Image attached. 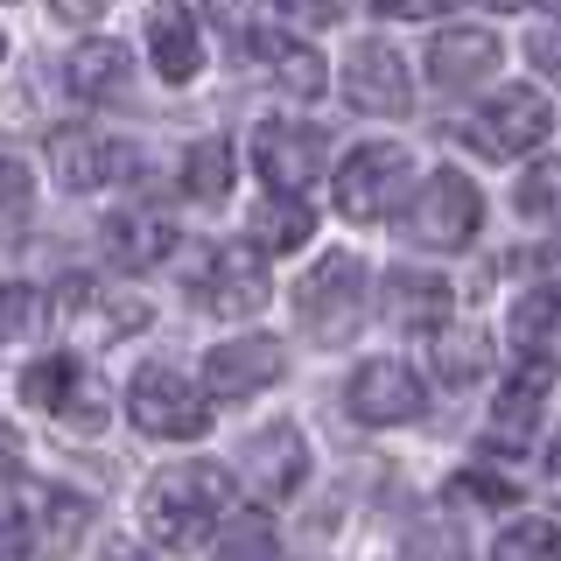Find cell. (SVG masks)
Here are the masks:
<instances>
[{
  "label": "cell",
  "mask_w": 561,
  "mask_h": 561,
  "mask_svg": "<svg viewBox=\"0 0 561 561\" xmlns=\"http://www.w3.org/2000/svg\"><path fill=\"white\" fill-rule=\"evenodd\" d=\"M408 561H463V548H456V534H443V526H428V534L408 548Z\"/></svg>",
  "instance_id": "d6a6232c"
},
{
  "label": "cell",
  "mask_w": 561,
  "mask_h": 561,
  "mask_svg": "<svg viewBox=\"0 0 561 561\" xmlns=\"http://www.w3.org/2000/svg\"><path fill=\"white\" fill-rule=\"evenodd\" d=\"M49 8H57L64 22H92V14L105 8V0H49Z\"/></svg>",
  "instance_id": "8d00e7d4"
},
{
  "label": "cell",
  "mask_w": 561,
  "mask_h": 561,
  "mask_svg": "<svg viewBox=\"0 0 561 561\" xmlns=\"http://www.w3.org/2000/svg\"><path fill=\"white\" fill-rule=\"evenodd\" d=\"M64 84H70V99H84V105L119 99L127 92V49L119 43H78L70 64H64Z\"/></svg>",
  "instance_id": "d6986e66"
},
{
  "label": "cell",
  "mask_w": 561,
  "mask_h": 561,
  "mask_svg": "<svg viewBox=\"0 0 561 561\" xmlns=\"http://www.w3.org/2000/svg\"><path fill=\"white\" fill-rule=\"evenodd\" d=\"M513 344H526V351L561 344V288H540L513 309Z\"/></svg>",
  "instance_id": "603a6c76"
},
{
  "label": "cell",
  "mask_w": 561,
  "mask_h": 561,
  "mask_svg": "<svg viewBox=\"0 0 561 561\" xmlns=\"http://www.w3.org/2000/svg\"><path fill=\"white\" fill-rule=\"evenodd\" d=\"M288 22H302V28H323V22H337V0H274Z\"/></svg>",
  "instance_id": "836d02e7"
},
{
  "label": "cell",
  "mask_w": 561,
  "mask_h": 561,
  "mask_svg": "<svg viewBox=\"0 0 561 561\" xmlns=\"http://www.w3.org/2000/svg\"><path fill=\"white\" fill-rule=\"evenodd\" d=\"M491 64H499V35H491V28H443L435 49H428V78L443 84V92H470V84H484Z\"/></svg>",
  "instance_id": "9a60e30c"
},
{
  "label": "cell",
  "mask_w": 561,
  "mask_h": 561,
  "mask_svg": "<svg viewBox=\"0 0 561 561\" xmlns=\"http://www.w3.org/2000/svg\"><path fill=\"white\" fill-rule=\"evenodd\" d=\"M302 239H309L302 197H295V190H274V197L253 210V245H260V253H295Z\"/></svg>",
  "instance_id": "44dd1931"
},
{
  "label": "cell",
  "mask_w": 561,
  "mask_h": 561,
  "mask_svg": "<svg viewBox=\"0 0 561 561\" xmlns=\"http://www.w3.org/2000/svg\"><path fill=\"white\" fill-rule=\"evenodd\" d=\"M548 491H554V505H561V435H554V449H548Z\"/></svg>",
  "instance_id": "ab89813d"
},
{
  "label": "cell",
  "mask_w": 561,
  "mask_h": 561,
  "mask_svg": "<svg viewBox=\"0 0 561 561\" xmlns=\"http://www.w3.org/2000/svg\"><path fill=\"white\" fill-rule=\"evenodd\" d=\"M169 245H175V225L162 210H119L105 225V260L113 267H154V260H169Z\"/></svg>",
  "instance_id": "e0dca14e"
},
{
  "label": "cell",
  "mask_w": 561,
  "mask_h": 561,
  "mask_svg": "<svg viewBox=\"0 0 561 561\" xmlns=\"http://www.w3.org/2000/svg\"><path fill=\"white\" fill-rule=\"evenodd\" d=\"M197 295H204V309H218V316L267 309V260H260V245H218L197 274Z\"/></svg>",
  "instance_id": "8fae6325"
},
{
  "label": "cell",
  "mask_w": 561,
  "mask_h": 561,
  "mask_svg": "<svg viewBox=\"0 0 561 561\" xmlns=\"http://www.w3.org/2000/svg\"><path fill=\"white\" fill-rule=\"evenodd\" d=\"M554 127V113H548V99L534 92V84H505L499 99H484L478 105V119H470V140H478L484 154H526V148H540Z\"/></svg>",
  "instance_id": "8992f818"
},
{
  "label": "cell",
  "mask_w": 561,
  "mask_h": 561,
  "mask_svg": "<svg viewBox=\"0 0 561 561\" xmlns=\"http://www.w3.org/2000/svg\"><path fill=\"white\" fill-rule=\"evenodd\" d=\"M105 561H148V554H134V548H119V554H105Z\"/></svg>",
  "instance_id": "60d3db41"
},
{
  "label": "cell",
  "mask_w": 561,
  "mask_h": 561,
  "mask_svg": "<svg viewBox=\"0 0 561 561\" xmlns=\"http://www.w3.org/2000/svg\"><path fill=\"white\" fill-rule=\"evenodd\" d=\"M218 561H280L274 526H267V519H245V526H232V534H225V548H218Z\"/></svg>",
  "instance_id": "f546056e"
},
{
  "label": "cell",
  "mask_w": 561,
  "mask_h": 561,
  "mask_svg": "<svg viewBox=\"0 0 561 561\" xmlns=\"http://www.w3.org/2000/svg\"><path fill=\"white\" fill-rule=\"evenodd\" d=\"M449 0H379V14H393V22H428V14H443Z\"/></svg>",
  "instance_id": "e575fe53"
},
{
  "label": "cell",
  "mask_w": 561,
  "mask_h": 561,
  "mask_svg": "<svg viewBox=\"0 0 561 561\" xmlns=\"http://www.w3.org/2000/svg\"><path fill=\"white\" fill-rule=\"evenodd\" d=\"M302 470H309V449H302V435L280 421V428H260L253 443H245V456H239V478H245V491H253L260 505H280L295 484H302Z\"/></svg>",
  "instance_id": "7c38bea8"
},
{
  "label": "cell",
  "mask_w": 561,
  "mask_h": 561,
  "mask_svg": "<svg viewBox=\"0 0 561 561\" xmlns=\"http://www.w3.org/2000/svg\"><path fill=\"white\" fill-rule=\"evenodd\" d=\"M526 57L540 64V78H554V84H561V22H548V28L526 35Z\"/></svg>",
  "instance_id": "4dcf8cb0"
},
{
  "label": "cell",
  "mask_w": 561,
  "mask_h": 561,
  "mask_svg": "<svg viewBox=\"0 0 561 561\" xmlns=\"http://www.w3.org/2000/svg\"><path fill=\"white\" fill-rule=\"evenodd\" d=\"M35 505H43V540L64 554L70 540L84 534V499H70V491H35Z\"/></svg>",
  "instance_id": "83f0119b"
},
{
  "label": "cell",
  "mask_w": 561,
  "mask_h": 561,
  "mask_svg": "<svg viewBox=\"0 0 561 561\" xmlns=\"http://www.w3.org/2000/svg\"><path fill=\"white\" fill-rule=\"evenodd\" d=\"M344 400H351V414L365 421V428H408V421H421V379L408 373L400 358H373V365H358L344 386Z\"/></svg>",
  "instance_id": "ba28073f"
},
{
  "label": "cell",
  "mask_w": 561,
  "mask_h": 561,
  "mask_svg": "<svg viewBox=\"0 0 561 561\" xmlns=\"http://www.w3.org/2000/svg\"><path fill=\"white\" fill-rule=\"evenodd\" d=\"M295 309H302V330H309V337L344 344L351 330H358V316H365V267L351 253L316 260L309 280L295 288Z\"/></svg>",
  "instance_id": "3957f363"
},
{
  "label": "cell",
  "mask_w": 561,
  "mask_h": 561,
  "mask_svg": "<svg viewBox=\"0 0 561 561\" xmlns=\"http://www.w3.org/2000/svg\"><path fill=\"white\" fill-rule=\"evenodd\" d=\"M49 162H57L64 190H105V183H134L140 154L127 148V140H113V134L78 127V134H57V140H49Z\"/></svg>",
  "instance_id": "30bf717a"
},
{
  "label": "cell",
  "mask_w": 561,
  "mask_h": 561,
  "mask_svg": "<svg viewBox=\"0 0 561 561\" xmlns=\"http://www.w3.org/2000/svg\"><path fill=\"white\" fill-rule=\"evenodd\" d=\"M204 379H210V393H218V400H245V393H260V386L280 379V344L274 337L218 344V351H210V365H204Z\"/></svg>",
  "instance_id": "5bb4252c"
},
{
  "label": "cell",
  "mask_w": 561,
  "mask_h": 561,
  "mask_svg": "<svg viewBox=\"0 0 561 561\" xmlns=\"http://www.w3.org/2000/svg\"><path fill=\"white\" fill-rule=\"evenodd\" d=\"M534 274H540V280H554V288H561V245H548V253L534 260Z\"/></svg>",
  "instance_id": "f35d334b"
},
{
  "label": "cell",
  "mask_w": 561,
  "mask_h": 561,
  "mask_svg": "<svg viewBox=\"0 0 561 561\" xmlns=\"http://www.w3.org/2000/svg\"><path fill=\"white\" fill-rule=\"evenodd\" d=\"M127 414L140 435H162V443H190V435L210 428V400L175 365H140L127 386Z\"/></svg>",
  "instance_id": "7a4b0ae2"
},
{
  "label": "cell",
  "mask_w": 561,
  "mask_h": 561,
  "mask_svg": "<svg viewBox=\"0 0 561 561\" xmlns=\"http://www.w3.org/2000/svg\"><path fill=\"white\" fill-rule=\"evenodd\" d=\"M484 365H491V337H484V330H456V337L435 344V373H443L449 386H470Z\"/></svg>",
  "instance_id": "4316f807"
},
{
  "label": "cell",
  "mask_w": 561,
  "mask_h": 561,
  "mask_svg": "<svg viewBox=\"0 0 561 561\" xmlns=\"http://www.w3.org/2000/svg\"><path fill=\"white\" fill-rule=\"evenodd\" d=\"M456 491H470V499H484V505H513L519 491H526V478H519V463H505V456H478V463L456 478Z\"/></svg>",
  "instance_id": "484cf974"
},
{
  "label": "cell",
  "mask_w": 561,
  "mask_h": 561,
  "mask_svg": "<svg viewBox=\"0 0 561 561\" xmlns=\"http://www.w3.org/2000/svg\"><path fill=\"white\" fill-rule=\"evenodd\" d=\"M210 14H218V28H232V35H245V0H210Z\"/></svg>",
  "instance_id": "d590c367"
},
{
  "label": "cell",
  "mask_w": 561,
  "mask_h": 561,
  "mask_svg": "<svg viewBox=\"0 0 561 561\" xmlns=\"http://www.w3.org/2000/svg\"><path fill=\"white\" fill-rule=\"evenodd\" d=\"M267 64H274V78L288 84L295 99H316L323 92V57H316V49H302V43H280V35H267Z\"/></svg>",
  "instance_id": "d4e9b609"
},
{
  "label": "cell",
  "mask_w": 561,
  "mask_h": 561,
  "mask_svg": "<svg viewBox=\"0 0 561 561\" xmlns=\"http://www.w3.org/2000/svg\"><path fill=\"white\" fill-rule=\"evenodd\" d=\"M22 225H28V169L8 162V239H22Z\"/></svg>",
  "instance_id": "1f68e13d"
},
{
  "label": "cell",
  "mask_w": 561,
  "mask_h": 561,
  "mask_svg": "<svg viewBox=\"0 0 561 561\" xmlns=\"http://www.w3.org/2000/svg\"><path fill=\"white\" fill-rule=\"evenodd\" d=\"M148 49H154V70H162L169 84H190L204 64L197 49V14L183 8V0H154L148 8Z\"/></svg>",
  "instance_id": "2e32d148"
},
{
  "label": "cell",
  "mask_w": 561,
  "mask_h": 561,
  "mask_svg": "<svg viewBox=\"0 0 561 561\" xmlns=\"http://www.w3.org/2000/svg\"><path fill=\"white\" fill-rule=\"evenodd\" d=\"M491 561H561V526L554 519H513L499 534Z\"/></svg>",
  "instance_id": "cb8c5ba5"
},
{
  "label": "cell",
  "mask_w": 561,
  "mask_h": 561,
  "mask_svg": "<svg viewBox=\"0 0 561 561\" xmlns=\"http://www.w3.org/2000/svg\"><path fill=\"white\" fill-rule=\"evenodd\" d=\"M253 154H260V175H267V190H302L323 175V140H316L309 127H288V119H267L253 140Z\"/></svg>",
  "instance_id": "4fadbf2b"
},
{
  "label": "cell",
  "mask_w": 561,
  "mask_h": 561,
  "mask_svg": "<svg viewBox=\"0 0 561 561\" xmlns=\"http://www.w3.org/2000/svg\"><path fill=\"white\" fill-rule=\"evenodd\" d=\"M28 323H35V295L14 288V337H28Z\"/></svg>",
  "instance_id": "74e56055"
},
{
  "label": "cell",
  "mask_w": 561,
  "mask_h": 561,
  "mask_svg": "<svg viewBox=\"0 0 561 561\" xmlns=\"http://www.w3.org/2000/svg\"><path fill=\"white\" fill-rule=\"evenodd\" d=\"M554 8H561V0H554Z\"/></svg>",
  "instance_id": "7bdbcfd3"
},
{
  "label": "cell",
  "mask_w": 561,
  "mask_h": 561,
  "mask_svg": "<svg viewBox=\"0 0 561 561\" xmlns=\"http://www.w3.org/2000/svg\"><path fill=\"white\" fill-rule=\"evenodd\" d=\"M344 92L351 105H365L373 119H400L414 105V84H408V57L393 43H358L344 64Z\"/></svg>",
  "instance_id": "9c48e42d"
},
{
  "label": "cell",
  "mask_w": 561,
  "mask_h": 561,
  "mask_svg": "<svg viewBox=\"0 0 561 561\" xmlns=\"http://www.w3.org/2000/svg\"><path fill=\"white\" fill-rule=\"evenodd\" d=\"M408 175H414L408 169V148H393V140H365V148H351L344 169H337V210H344V218H358V225L393 218Z\"/></svg>",
  "instance_id": "277c9868"
},
{
  "label": "cell",
  "mask_w": 561,
  "mask_h": 561,
  "mask_svg": "<svg viewBox=\"0 0 561 561\" xmlns=\"http://www.w3.org/2000/svg\"><path fill=\"white\" fill-rule=\"evenodd\" d=\"M513 197H519L526 218H561V162H534V169L519 175Z\"/></svg>",
  "instance_id": "f1b7e54d"
},
{
  "label": "cell",
  "mask_w": 561,
  "mask_h": 561,
  "mask_svg": "<svg viewBox=\"0 0 561 561\" xmlns=\"http://www.w3.org/2000/svg\"><path fill=\"white\" fill-rule=\"evenodd\" d=\"M140 513H148V534L162 540L169 554H190L225 526V513H232V478H225L218 463H175L148 484V505H140Z\"/></svg>",
  "instance_id": "6da1fadb"
},
{
  "label": "cell",
  "mask_w": 561,
  "mask_h": 561,
  "mask_svg": "<svg viewBox=\"0 0 561 561\" xmlns=\"http://www.w3.org/2000/svg\"><path fill=\"white\" fill-rule=\"evenodd\" d=\"M386 316L408 323V330H435L449 316V280L421 274V267H393L386 274Z\"/></svg>",
  "instance_id": "ac0fdd59"
},
{
  "label": "cell",
  "mask_w": 561,
  "mask_h": 561,
  "mask_svg": "<svg viewBox=\"0 0 561 561\" xmlns=\"http://www.w3.org/2000/svg\"><path fill=\"white\" fill-rule=\"evenodd\" d=\"M22 400L35 414H57L70 421V428H99L105 421V393H99V379L84 373L70 351H57V358H35L28 373H22Z\"/></svg>",
  "instance_id": "5b68a950"
},
{
  "label": "cell",
  "mask_w": 561,
  "mask_h": 561,
  "mask_svg": "<svg viewBox=\"0 0 561 561\" xmlns=\"http://www.w3.org/2000/svg\"><path fill=\"white\" fill-rule=\"evenodd\" d=\"M484 8H526V0H484Z\"/></svg>",
  "instance_id": "b9f144b4"
},
{
  "label": "cell",
  "mask_w": 561,
  "mask_h": 561,
  "mask_svg": "<svg viewBox=\"0 0 561 561\" xmlns=\"http://www.w3.org/2000/svg\"><path fill=\"white\" fill-rule=\"evenodd\" d=\"M548 386H554V365L540 358V351H526V365L505 379L499 408H491V414H499V428H526V421L540 414V400H548Z\"/></svg>",
  "instance_id": "7402d4cb"
},
{
  "label": "cell",
  "mask_w": 561,
  "mask_h": 561,
  "mask_svg": "<svg viewBox=\"0 0 561 561\" xmlns=\"http://www.w3.org/2000/svg\"><path fill=\"white\" fill-rule=\"evenodd\" d=\"M232 183H239V175H232V140L210 134V140H197V148L183 154V190L197 204H225V197H232Z\"/></svg>",
  "instance_id": "ffe728a7"
},
{
  "label": "cell",
  "mask_w": 561,
  "mask_h": 561,
  "mask_svg": "<svg viewBox=\"0 0 561 561\" xmlns=\"http://www.w3.org/2000/svg\"><path fill=\"white\" fill-rule=\"evenodd\" d=\"M478 183L470 175H456V169H443V175H428L421 183V197H414V210H408V239L414 245H470V232H478Z\"/></svg>",
  "instance_id": "52a82bcc"
}]
</instances>
